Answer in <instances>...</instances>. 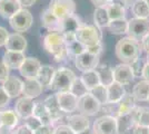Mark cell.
Listing matches in <instances>:
<instances>
[{
    "label": "cell",
    "instance_id": "cell-34",
    "mask_svg": "<svg viewBox=\"0 0 149 134\" xmlns=\"http://www.w3.org/2000/svg\"><path fill=\"white\" fill-rule=\"evenodd\" d=\"M107 13H108V16L110 18V21L111 20H117V19H125L126 18V8L121 6H118V5H115V4H108L107 6L105 7Z\"/></svg>",
    "mask_w": 149,
    "mask_h": 134
},
{
    "label": "cell",
    "instance_id": "cell-13",
    "mask_svg": "<svg viewBox=\"0 0 149 134\" xmlns=\"http://www.w3.org/2000/svg\"><path fill=\"white\" fill-rule=\"evenodd\" d=\"M135 78V75L128 64H118L113 68V79L121 85L130 84Z\"/></svg>",
    "mask_w": 149,
    "mask_h": 134
},
{
    "label": "cell",
    "instance_id": "cell-9",
    "mask_svg": "<svg viewBox=\"0 0 149 134\" xmlns=\"http://www.w3.org/2000/svg\"><path fill=\"white\" fill-rule=\"evenodd\" d=\"M100 109H101V104L90 93L78 98L77 109L80 112V114L86 116H93L99 112Z\"/></svg>",
    "mask_w": 149,
    "mask_h": 134
},
{
    "label": "cell",
    "instance_id": "cell-38",
    "mask_svg": "<svg viewBox=\"0 0 149 134\" xmlns=\"http://www.w3.org/2000/svg\"><path fill=\"white\" fill-rule=\"evenodd\" d=\"M91 95L101 104V105H105L108 103V91H107V86L105 85H98L96 86L93 89H91L89 92Z\"/></svg>",
    "mask_w": 149,
    "mask_h": 134
},
{
    "label": "cell",
    "instance_id": "cell-64",
    "mask_svg": "<svg viewBox=\"0 0 149 134\" xmlns=\"http://www.w3.org/2000/svg\"><path fill=\"white\" fill-rule=\"evenodd\" d=\"M93 134H95V133H93Z\"/></svg>",
    "mask_w": 149,
    "mask_h": 134
},
{
    "label": "cell",
    "instance_id": "cell-23",
    "mask_svg": "<svg viewBox=\"0 0 149 134\" xmlns=\"http://www.w3.org/2000/svg\"><path fill=\"white\" fill-rule=\"evenodd\" d=\"M135 125H141L149 128V107L135 106L130 112Z\"/></svg>",
    "mask_w": 149,
    "mask_h": 134
},
{
    "label": "cell",
    "instance_id": "cell-49",
    "mask_svg": "<svg viewBox=\"0 0 149 134\" xmlns=\"http://www.w3.org/2000/svg\"><path fill=\"white\" fill-rule=\"evenodd\" d=\"M86 51H87L88 53H90V54H93V55L99 56L100 54H101V51H102V45H101V43H99V44L95 45V46H91V47H87Z\"/></svg>",
    "mask_w": 149,
    "mask_h": 134
},
{
    "label": "cell",
    "instance_id": "cell-44",
    "mask_svg": "<svg viewBox=\"0 0 149 134\" xmlns=\"http://www.w3.org/2000/svg\"><path fill=\"white\" fill-rule=\"evenodd\" d=\"M55 128L56 126L54 124H49V125H41L39 128H37L33 134H54L55 133Z\"/></svg>",
    "mask_w": 149,
    "mask_h": 134
},
{
    "label": "cell",
    "instance_id": "cell-51",
    "mask_svg": "<svg viewBox=\"0 0 149 134\" xmlns=\"http://www.w3.org/2000/svg\"><path fill=\"white\" fill-rule=\"evenodd\" d=\"M132 134H149V128L141 126V125H135L132 128Z\"/></svg>",
    "mask_w": 149,
    "mask_h": 134
},
{
    "label": "cell",
    "instance_id": "cell-28",
    "mask_svg": "<svg viewBox=\"0 0 149 134\" xmlns=\"http://www.w3.org/2000/svg\"><path fill=\"white\" fill-rule=\"evenodd\" d=\"M55 73H56V70L52 66H49V65L41 66V68L39 70V74L37 76V79L44 87L46 86V87L49 88L50 84L52 82V78L55 76Z\"/></svg>",
    "mask_w": 149,
    "mask_h": 134
},
{
    "label": "cell",
    "instance_id": "cell-43",
    "mask_svg": "<svg viewBox=\"0 0 149 134\" xmlns=\"http://www.w3.org/2000/svg\"><path fill=\"white\" fill-rule=\"evenodd\" d=\"M25 124L27 125V126H29V128H30L33 132H35L37 128H39L41 125H42V123L39 121L36 116H33V115H32V116H30V117H28V119L26 120Z\"/></svg>",
    "mask_w": 149,
    "mask_h": 134
},
{
    "label": "cell",
    "instance_id": "cell-14",
    "mask_svg": "<svg viewBox=\"0 0 149 134\" xmlns=\"http://www.w3.org/2000/svg\"><path fill=\"white\" fill-rule=\"evenodd\" d=\"M33 107H35V102L29 97H20L15 104V112L17 113L20 119L27 120L28 117L32 116L33 113Z\"/></svg>",
    "mask_w": 149,
    "mask_h": 134
},
{
    "label": "cell",
    "instance_id": "cell-17",
    "mask_svg": "<svg viewBox=\"0 0 149 134\" xmlns=\"http://www.w3.org/2000/svg\"><path fill=\"white\" fill-rule=\"evenodd\" d=\"M25 53L6 51L2 57V62L9 69H19L26 59Z\"/></svg>",
    "mask_w": 149,
    "mask_h": 134
},
{
    "label": "cell",
    "instance_id": "cell-60",
    "mask_svg": "<svg viewBox=\"0 0 149 134\" xmlns=\"http://www.w3.org/2000/svg\"><path fill=\"white\" fill-rule=\"evenodd\" d=\"M146 60H147V64H149V54H147V58H146Z\"/></svg>",
    "mask_w": 149,
    "mask_h": 134
},
{
    "label": "cell",
    "instance_id": "cell-32",
    "mask_svg": "<svg viewBox=\"0 0 149 134\" xmlns=\"http://www.w3.org/2000/svg\"><path fill=\"white\" fill-rule=\"evenodd\" d=\"M131 11L135 18H141V19L149 18V6L146 4L145 0H136L131 5Z\"/></svg>",
    "mask_w": 149,
    "mask_h": 134
},
{
    "label": "cell",
    "instance_id": "cell-12",
    "mask_svg": "<svg viewBox=\"0 0 149 134\" xmlns=\"http://www.w3.org/2000/svg\"><path fill=\"white\" fill-rule=\"evenodd\" d=\"M41 66L42 65L40 64V62L37 58L27 57L24 62V64L19 68V72L26 79H35V78H37Z\"/></svg>",
    "mask_w": 149,
    "mask_h": 134
},
{
    "label": "cell",
    "instance_id": "cell-5",
    "mask_svg": "<svg viewBox=\"0 0 149 134\" xmlns=\"http://www.w3.org/2000/svg\"><path fill=\"white\" fill-rule=\"evenodd\" d=\"M128 37L131 39L140 41L147 35H149V19H141V18H131L128 20Z\"/></svg>",
    "mask_w": 149,
    "mask_h": 134
},
{
    "label": "cell",
    "instance_id": "cell-18",
    "mask_svg": "<svg viewBox=\"0 0 149 134\" xmlns=\"http://www.w3.org/2000/svg\"><path fill=\"white\" fill-rule=\"evenodd\" d=\"M41 22L46 29L49 32H60L61 29V20L57 17L55 13L50 10L49 8L45 9L41 13Z\"/></svg>",
    "mask_w": 149,
    "mask_h": 134
},
{
    "label": "cell",
    "instance_id": "cell-31",
    "mask_svg": "<svg viewBox=\"0 0 149 134\" xmlns=\"http://www.w3.org/2000/svg\"><path fill=\"white\" fill-rule=\"evenodd\" d=\"M93 21H95V26H97L99 29L109 26L110 18L108 16V13H107L105 7H98V8L95 9V11H93Z\"/></svg>",
    "mask_w": 149,
    "mask_h": 134
},
{
    "label": "cell",
    "instance_id": "cell-46",
    "mask_svg": "<svg viewBox=\"0 0 149 134\" xmlns=\"http://www.w3.org/2000/svg\"><path fill=\"white\" fill-rule=\"evenodd\" d=\"M9 68L7 67L6 65L3 64V62L2 60H0V82L1 83H3V82H6L7 79L9 78Z\"/></svg>",
    "mask_w": 149,
    "mask_h": 134
},
{
    "label": "cell",
    "instance_id": "cell-35",
    "mask_svg": "<svg viewBox=\"0 0 149 134\" xmlns=\"http://www.w3.org/2000/svg\"><path fill=\"white\" fill-rule=\"evenodd\" d=\"M109 32L115 35H124L128 32V20L126 19H117L111 20L109 22Z\"/></svg>",
    "mask_w": 149,
    "mask_h": 134
},
{
    "label": "cell",
    "instance_id": "cell-52",
    "mask_svg": "<svg viewBox=\"0 0 149 134\" xmlns=\"http://www.w3.org/2000/svg\"><path fill=\"white\" fill-rule=\"evenodd\" d=\"M16 134H33V131L26 124L20 125L18 128H16Z\"/></svg>",
    "mask_w": 149,
    "mask_h": 134
},
{
    "label": "cell",
    "instance_id": "cell-53",
    "mask_svg": "<svg viewBox=\"0 0 149 134\" xmlns=\"http://www.w3.org/2000/svg\"><path fill=\"white\" fill-rule=\"evenodd\" d=\"M63 38H65V43H66V46L77 40V38H76V34H74V32L63 34Z\"/></svg>",
    "mask_w": 149,
    "mask_h": 134
},
{
    "label": "cell",
    "instance_id": "cell-24",
    "mask_svg": "<svg viewBox=\"0 0 149 134\" xmlns=\"http://www.w3.org/2000/svg\"><path fill=\"white\" fill-rule=\"evenodd\" d=\"M107 91H108V103H119L126 95L124 85L117 82H113L109 86H107Z\"/></svg>",
    "mask_w": 149,
    "mask_h": 134
},
{
    "label": "cell",
    "instance_id": "cell-50",
    "mask_svg": "<svg viewBox=\"0 0 149 134\" xmlns=\"http://www.w3.org/2000/svg\"><path fill=\"white\" fill-rule=\"evenodd\" d=\"M0 134H16V128L0 124Z\"/></svg>",
    "mask_w": 149,
    "mask_h": 134
},
{
    "label": "cell",
    "instance_id": "cell-29",
    "mask_svg": "<svg viewBox=\"0 0 149 134\" xmlns=\"http://www.w3.org/2000/svg\"><path fill=\"white\" fill-rule=\"evenodd\" d=\"M131 94L136 98V101H141V102L147 101L149 96V82L145 81V79L138 82L134 86Z\"/></svg>",
    "mask_w": 149,
    "mask_h": 134
},
{
    "label": "cell",
    "instance_id": "cell-59",
    "mask_svg": "<svg viewBox=\"0 0 149 134\" xmlns=\"http://www.w3.org/2000/svg\"><path fill=\"white\" fill-rule=\"evenodd\" d=\"M77 134H93L89 128L88 130H86V131H84V132H80V133H77Z\"/></svg>",
    "mask_w": 149,
    "mask_h": 134
},
{
    "label": "cell",
    "instance_id": "cell-63",
    "mask_svg": "<svg viewBox=\"0 0 149 134\" xmlns=\"http://www.w3.org/2000/svg\"><path fill=\"white\" fill-rule=\"evenodd\" d=\"M147 102H149V96H148V100H147Z\"/></svg>",
    "mask_w": 149,
    "mask_h": 134
},
{
    "label": "cell",
    "instance_id": "cell-48",
    "mask_svg": "<svg viewBox=\"0 0 149 134\" xmlns=\"http://www.w3.org/2000/svg\"><path fill=\"white\" fill-rule=\"evenodd\" d=\"M8 37H9V32H7L6 28H3V27L0 26V47L6 46Z\"/></svg>",
    "mask_w": 149,
    "mask_h": 134
},
{
    "label": "cell",
    "instance_id": "cell-27",
    "mask_svg": "<svg viewBox=\"0 0 149 134\" xmlns=\"http://www.w3.org/2000/svg\"><path fill=\"white\" fill-rule=\"evenodd\" d=\"M33 116H36L39 121L42 123V125H49V124H54L52 120L50 117L49 112L47 111L46 106H45L44 102H36L35 103V107H33Z\"/></svg>",
    "mask_w": 149,
    "mask_h": 134
},
{
    "label": "cell",
    "instance_id": "cell-8",
    "mask_svg": "<svg viewBox=\"0 0 149 134\" xmlns=\"http://www.w3.org/2000/svg\"><path fill=\"white\" fill-rule=\"evenodd\" d=\"M93 130L95 134H118L117 119L109 115L100 116L93 122Z\"/></svg>",
    "mask_w": 149,
    "mask_h": 134
},
{
    "label": "cell",
    "instance_id": "cell-55",
    "mask_svg": "<svg viewBox=\"0 0 149 134\" xmlns=\"http://www.w3.org/2000/svg\"><path fill=\"white\" fill-rule=\"evenodd\" d=\"M141 49H143L147 54H149V35H147L141 40Z\"/></svg>",
    "mask_w": 149,
    "mask_h": 134
},
{
    "label": "cell",
    "instance_id": "cell-42",
    "mask_svg": "<svg viewBox=\"0 0 149 134\" xmlns=\"http://www.w3.org/2000/svg\"><path fill=\"white\" fill-rule=\"evenodd\" d=\"M129 66H130V68H131V70H132V73H134L135 77L141 76L143 66H145V65H143V63H141V59H140V58H138V59H137V60H135L134 63H131Z\"/></svg>",
    "mask_w": 149,
    "mask_h": 134
},
{
    "label": "cell",
    "instance_id": "cell-3",
    "mask_svg": "<svg viewBox=\"0 0 149 134\" xmlns=\"http://www.w3.org/2000/svg\"><path fill=\"white\" fill-rule=\"evenodd\" d=\"M77 76L72 70L66 68V67H61L56 70L49 88L55 91L56 93L70 92V88H71Z\"/></svg>",
    "mask_w": 149,
    "mask_h": 134
},
{
    "label": "cell",
    "instance_id": "cell-57",
    "mask_svg": "<svg viewBox=\"0 0 149 134\" xmlns=\"http://www.w3.org/2000/svg\"><path fill=\"white\" fill-rule=\"evenodd\" d=\"M18 1L22 8H27V7H30L32 5H35V2L37 0H18Z\"/></svg>",
    "mask_w": 149,
    "mask_h": 134
},
{
    "label": "cell",
    "instance_id": "cell-21",
    "mask_svg": "<svg viewBox=\"0 0 149 134\" xmlns=\"http://www.w3.org/2000/svg\"><path fill=\"white\" fill-rule=\"evenodd\" d=\"M22 7L18 0H0V16L5 19H10Z\"/></svg>",
    "mask_w": 149,
    "mask_h": 134
},
{
    "label": "cell",
    "instance_id": "cell-19",
    "mask_svg": "<svg viewBox=\"0 0 149 134\" xmlns=\"http://www.w3.org/2000/svg\"><path fill=\"white\" fill-rule=\"evenodd\" d=\"M5 47L7 51L25 53L26 48H27V39L20 32H13V34L9 35Z\"/></svg>",
    "mask_w": 149,
    "mask_h": 134
},
{
    "label": "cell",
    "instance_id": "cell-1",
    "mask_svg": "<svg viewBox=\"0 0 149 134\" xmlns=\"http://www.w3.org/2000/svg\"><path fill=\"white\" fill-rule=\"evenodd\" d=\"M44 48L51 54L56 62H62L68 57L67 46L61 32H49L44 37Z\"/></svg>",
    "mask_w": 149,
    "mask_h": 134
},
{
    "label": "cell",
    "instance_id": "cell-16",
    "mask_svg": "<svg viewBox=\"0 0 149 134\" xmlns=\"http://www.w3.org/2000/svg\"><path fill=\"white\" fill-rule=\"evenodd\" d=\"M44 104L46 106L47 111L49 112L50 117L52 120V123L55 125V123L58 122L59 120H61L63 117L65 113L61 111L59 104H58V100H57V95L56 94H52V95H49L48 97H46L44 101Z\"/></svg>",
    "mask_w": 149,
    "mask_h": 134
},
{
    "label": "cell",
    "instance_id": "cell-62",
    "mask_svg": "<svg viewBox=\"0 0 149 134\" xmlns=\"http://www.w3.org/2000/svg\"><path fill=\"white\" fill-rule=\"evenodd\" d=\"M0 124H1V111H0Z\"/></svg>",
    "mask_w": 149,
    "mask_h": 134
},
{
    "label": "cell",
    "instance_id": "cell-22",
    "mask_svg": "<svg viewBox=\"0 0 149 134\" xmlns=\"http://www.w3.org/2000/svg\"><path fill=\"white\" fill-rule=\"evenodd\" d=\"M22 86L24 82L18 77L10 76L6 82L2 83V87L7 92V94L13 97H18L20 94H22Z\"/></svg>",
    "mask_w": 149,
    "mask_h": 134
},
{
    "label": "cell",
    "instance_id": "cell-54",
    "mask_svg": "<svg viewBox=\"0 0 149 134\" xmlns=\"http://www.w3.org/2000/svg\"><path fill=\"white\" fill-rule=\"evenodd\" d=\"M91 2L96 6V8H98V7H106L108 4L111 2V0H91Z\"/></svg>",
    "mask_w": 149,
    "mask_h": 134
},
{
    "label": "cell",
    "instance_id": "cell-7",
    "mask_svg": "<svg viewBox=\"0 0 149 134\" xmlns=\"http://www.w3.org/2000/svg\"><path fill=\"white\" fill-rule=\"evenodd\" d=\"M48 8L60 20L72 16L76 13V4L74 0H50Z\"/></svg>",
    "mask_w": 149,
    "mask_h": 134
},
{
    "label": "cell",
    "instance_id": "cell-56",
    "mask_svg": "<svg viewBox=\"0 0 149 134\" xmlns=\"http://www.w3.org/2000/svg\"><path fill=\"white\" fill-rule=\"evenodd\" d=\"M111 4H115V5H118V6L126 8L127 6H129L130 0H111Z\"/></svg>",
    "mask_w": 149,
    "mask_h": 134
},
{
    "label": "cell",
    "instance_id": "cell-15",
    "mask_svg": "<svg viewBox=\"0 0 149 134\" xmlns=\"http://www.w3.org/2000/svg\"><path fill=\"white\" fill-rule=\"evenodd\" d=\"M67 125L77 134L88 130L90 126V122H89L88 116H86V115L74 114L69 115L67 117Z\"/></svg>",
    "mask_w": 149,
    "mask_h": 134
},
{
    "label": "cell",
    "instance_id": "cell-10",
    "mask_svg": "<svg viewBox=\"0 0 149 134\" xmlns=\"http://www.w3.org/2000/svg\"><path fill=\"white\" fill-rule=\"evenodd\" d=\"M74 65H76L77 69L82 72V73L93 70L99 65V56L93 55L86 51L85 53H82L79 56L74 58Z\"/></svg>",
    "mask_w": 149,
    "mask_h": 134
},
{
    "label": "cell",
    "instance_id": "cell-39",
    "mask_svg": "<svg viewBox=\"0 0 149 134\" xmlns=\"http://www.w3.org/2000/svg\"><path fill=\"white\" fill-rule=\"evenodd\" d=\"M86 46L81 44L80 41L76 40L71 44L67 45V53H68V57H72L76 58L77 56H79L80 54L85 53L86 51Z\"/></svg>",
    "mask_w": 149,
    "mask_h": 134
},
{
    "label": "cell",
    "instance_id": "cell-45",
    "mask_svg": "<svg viewBox=\"0 0 149 134\" xmlns=\"http://www.w3.org/2000/svg\"><path fill=\"white\" fill-rule=\"evenodd\" d=\"M10 96L7 94V92L3 89L2 86H0V109L6 107L7 105L10 103Z\"/></svg>",
    "mask_w": 149,
    "mask_h": 134
},
{
    "label": "cell",
    "instance_id": "cell-61",
    "mask_svg": "<svg viewBox=\"0 0 149 134\" xmlns=\"http://www.w3.org/2000/svg\"><path fill=\"white\" fill-rule=\"evenodd\" d=\"M145 1H146V4H147V5L149 6V0H145Z\"/></svg>",
    "mask_w": 149,
    "mask_h": 134
},
{
    "label": "cell",
    "instance_id": "cell-4",
    "mask_svg": "<svg viewBox=\"0 0 149 134\" xmlns=\"http://www.w3.org/2000/svg\"><path fill=\"white\" fill-rule=\"evenodd\" d=\"M101 37L102 35L100 29L93 25H82L76 32L77 40L80 41L84 46H86V48L101 43Z\"/></svg>",
    "mask_w": 149,
    "mask_h": 134
},
{
    "label": "cell",
    "instance_id": "cell-25",
    "mask_svg": "<svg viewBox=\"0 0 149 134\" xmlns=\"http://www.w3.org/2000/svg\"><path fill=\"white\" fill-rule=\"evenodd\" d=\"M82 25L84 24L80 21V19L76 15H72V16H69V17L61 20V29H60V32L62 34H68V32L76 34V32Z\"/></svg>",
    "mask_w": 149,
    "mask_h": 134
},
{
    "label": "cell",
    "instance_id": "cell-36",
    "mask_svg": "<svg viewBox=\"0 0 149 134\" xmlns=\"http://www.w3.org/2000/svg\"><path fill=\"white\" fill-rule=\"evenodd\" d=\"M19 123V116L13 109L1 111V124L16 128Z\"/></svg>",
    "mask_w": 149,
    "mask_h": 134
},
{
    "label": "cell",
    "instance_id": "cell-33",
    "mask_svg": "<svg viewBox=\"0 0 149 134\" xmlns=\"http://www.w3.org/2000/svg\"><path fill=\"white\" fill-rule=\"evenodd\" d=\"M81 81L82 83L85 84L86 88L90 92L91 89H93L96 86L100 85V79L99 76L97 74V72L93 69V70H89V72H86V73H82L81 75Z\"/></svg>",
    "mask_w": 149,
    "mask_h": 134
},
{
    "label": "cell",
    "instance_id": "cell-58",
    "mask_svg": "<svg viewBox=\"0 0 149 134\" xmlns=\"http://www.w3.org/2000/svg\"><path fill=\"white\" fill-rule=\"evenodd\" d=\"M141 77H143L145 81L149 82V64H145L143 66V74H141Z\"/></svg>",
    "mask_w": 149,
    "mask_h": 134
},
{
    "label": "cell",
    "instance_id": "cell-40",
    "mask_svg": "<svg viewBox=\"0 0 149 134\" xmlns=\"http://www.w3.org/2000/svg\"><path fill=\"white\" fill-rule=\"evenodd\" d=\"M70 93H72L76 97H78V98H80L81 96L86 95L89 93V91L86 88V86H85V84L82 83V81H81V78H76L74 79V84H72V86H71V88H70Z\"/></svg>",
    "mask_w": 149,
    "mask_h": 134
},
{
    "label": "cell",
    "instance_id": "cell-6",
    "mask_svg": "<svg viewBox=\"0 0 149 134\" xmlns=\"http://www.w3.org/2000/svg\"><path fill=\"white\" fill-rule=\"evenodd\" d=\"M32 22H33L32 15L26 8L20 9L18 13L13 15L9 19V24L11 26V28L17 32H24L29 30L32 26Z\"/></svg>",
    "mask_w": 149,
    "mask_h": 134
},
{
    "label": "cell",
    "instance_id": "cell-37",
    "mask_svg": "<svg viewBox=\"0 0 149 134\" xmlns=\"http://www.w3.org/2000/svg\"><path fill=\"white\" fill-rule=\"evenodd\" d=\"M135 126L134 120L130 114L123 115L117 117V128H118V134H124L127 131Z\"/></svg>",
    "mask_w": 149,
    "mask_h": 134
},
{
    "label": "cell",
    "instance_id": "cell-2",
    "mask_svg": "<svg viewBox=\"0 0 149 134\" xmlns=\"http://www.w3.org/2000/svg\"><path fill=\"white\" fill-rule=\"evenodd\" d=\"M115 53L119 60L124 64L130 65L139 58L141 54V46L130 37H124L116 44Z\"/></svg>",
    "mask_w": 149,
    "mask_h": 134
},
{
    "label": "cell",
    "instance_id": "cell-11",
    "mask_svg": "<svg viewBox=\"0 0 149 134\" xmlns=\"http://www.w3.org/2000/svg\"><path fill=\"white\" fill-rule=\"evenodd\" d=\"M56 95L57 100H58V104L65 114H70L74 111H77L78 97H76L72 93H70V92L56 93Z\"/></svg>",
    "mask_w": 149,
    "mask_h": 134
},
{
    "label": "cell",
    "instance_id": "cell-47",
    "mask_svg": "<svg viewBox=\"0 0 149 134\" xmlns=\"http://www.w3.org/2000/svg\"><path fill=\"white\" fill-rule=\"evenodd\" d=\"M54 134H76L69 128L67 124H60V125H57L55 128V133Z\"/></svg>",
    "mask_w": 149,
    "mask_h": 134
},
{
    "label": "cell",
    "instance_id": "cell-41",
    "mask_svg": "<svg viewBox=\"0 0 149 134\" xmlns=\"http://www.w3.org/2000/svg\"><path fill=\"white\" fill-rule=\"evenodd\" d=\"M100 111L106 113V115L113 116L117 119V116H118V103H107L105 105H101Z\"/></svg>",
    "mask_w": 149,
    "mask_h": 134
},
{
    "label": "cell",
    "instance_id": "cell-20",
    "mask_svg": "<svg viewBox=\"0 0 149 134\" xmlns=\"http://www.w3.org/2000/svg\"><path fill=\"white\" fill-rule=\"evenodd\" d=\"M44 91V86L39 83L37 78L35 79H25L22 86V94L25 97H29L31 100L36 98Z\"/></svg>",
    "mask_w": 149,
    "mask_h": 134
},
{
    "label": "cell",
    "instance_id": "cell-26",
    "mask_svg": "<svg viewBox=\"0 0 149 134\" xmlns=\"http://www.w3.org/2000/svg\"><path fill=\"white\" fill-rule=\"evenodd\" d=\"M136 102H137L136 98L134 97L132 94H127L126 93V95L123 97V100L118 103V116L130 114L132 109L135 106H137Z\"/></svg>",
    "mask_w": 149,
    "mask_h": 134
},
{
    "label": "cell",
    "instance_id": "cell-30",
    "mask_svg": "<svg viewBox=\"0 0 149 134\" xmlns=\"http://www.w3.org/2000/svg\"><path fill=\"white\" fill-rule=\"evenodd\" d=\"M95 70L97 72L98 76H99L101 85L109 86L110 84L115 82V79H113V69H112L111 67H109L108 65L98 66Z\"/></svg>",
    "mask_w": 149,
    "mask_h": 134
}]
</instances>
